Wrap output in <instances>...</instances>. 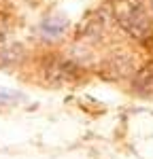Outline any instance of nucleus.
I'll list each match as a JSON object with an SVG mask.
<instances>
[{"mask_svg":"<svg viewBox=\"0 0 153 159\" xmlns=\"http://www.w3.org/2000/svg\"><path fill=\"white\" fill-rule=\"evenodd\" d=\"M45 79L51 85H64V83H72L75 79H79V68L75 61L70 60H49L45 64Z\"/></svg>","mask_w":153,"mask_h":159,"instance_id":"f03ea898","label":"nucleus"},{"mask_svg":"<svg viewBox=\"0 0 153 159\" xmlns=\"http://www.w3.org/2000/svg\"><path fill=\"white\" fill-rule=\"evenodd\" d=\"M21 100V93L9 91V89H0V104H15Z\"/></svg>","mask_w":153,"mask_h":159,"instance_id":"423d86ee","label":"nucleus"},{"mask_svg":"<svg viewBox=\"0 0 153 159\" xmlns=\"http://www.w3.org/2000/svg\"><path fill=\"white\" fill-rule=\"evenodd\" d=\"M132 89H134L138 96H145V98L153 96V60L147 61L138 72L134 74V79H132Z\"/></svg>","mask_w":153,"mask_h":159,"instance_id":"20e7f679","label":"nucleus"},{"mask_svg":"<svg viewBox=\"0 0 153 159\" xmlns=\"http://www.w3.org/2000/svg\"><path fill=\"white\" fill-rule=\"evenodd\" d=\"M66 30H68V19L62 13H49L38 25V32L45 40H58L60 36H64Z\"/></svg>","mask_w":153,"mask_h":159,"instance_id":"7ed1b4c3","label":"nucleus"},{"mask_svg":"<svg viewBox=\"0 0 153 159\" xmlns=\"http://www.w3.org/2000/svg\"><path fill=\"white\" fill-rule=\"evenodd\" d=\"M24 60V49L21 45H7L0 49V66H13Z\"/></svg>","mask_w":153,"mask_h":159,"instance_id":"39448f33","label":"nucleus"},{"mask_svg":"<svg viewBox=\"0 0 153 159\" xmlns=\"http://www.w3.org/2000/svg\"><path fill=\"white\" fill-rule=\"evenodd\" d=\"M113 15L117 24L123 28L132 38H142L149 36L151 32V17L145 11L140 0H115L113 2Z\"/></svg>","mask_w":153,"mask_h":159,"instance_id":"f257e3e1","label":"nucleus"},{"mask_svg":"<svg viewBox=\"0 0 153 159\" xmlns=\"http://www.w3.org/2000/svg\"><path fill=\"white\" fill-rule=\"evenodd\" d=\"M151 7H153V0H151Z\"/></svg>","mask_w":153,"mask_h":159,"instance_id":"0eeeda50","label":"nucleus"}]
</instances>
